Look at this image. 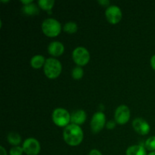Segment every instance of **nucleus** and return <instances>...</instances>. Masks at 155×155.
<instances>
[{"label":"nucleus","mask_w":155,"mask_h":155,"mask_svg":"<svg viewBox=\"0 0 155 155\" xmlns=\"http://www.w3.org/2000/svg\"><path fill=\"white\" fill-rule=\"evenodd\" d=\"M7 139L9 143L15 146H18L21 142V137L18 133H10L7 136Z\"/></svg>","instance_id":"16"},{"label":"nucleus","mask_w":155,"mask_h":155,"mask_svg":"<svg viewBox=\"0 0 155 155\" xmlns=\"http://www.w3.org/2000/svg\"><path fill=\"white\" fill-rule=\"evenodd\" d=\"M115 121L118 124L124 125L126 124L130 118V110L127 106L120 105L116 109L114 114Z\"/></svg>","instance_id":"9"},{"label":"nucleus","mask_w":155,"mask_h":155,"mask_svg":"<svg viewBox=\"0 0 155 155\" xmlns=\"http://www.w3.org/2000/svg\"><path fill=\"white\" fill-rule=\"evenodd\" d=\"M148 155H155V151H152V152H150Z\"/></svg>","instance_id":"28"},{"label":"nucleus","mask_w":155,"mask_h":155,"mask_svg":"<svg viewBox=\"0 0 155 155\" xmlns=\"http://www.w3.org/2000/svg\"><path fill=\"white\" fill-rule=\"evenodd\" d=\"M126 155H147V153L142 145H133L127 148Z\"/></svg>","instance_id":"13"},{"label":"nucleus","mask_w":155,"mask_h":155,"mask_svg":"<svg viewBox=\"0 0 155 155\" xmlns=\"http://www.w3.org/2000/svg\"><path fill=\"white\" fill-rule=\"evenodd\" d=\"M78 30L77 24L74 22H68L64 26V30L68 33H74Z\"/></svg>","instance_id":"18"},{"label":"nucleus","mask_w":155,"mask_h":155,"mask_svg":"<svg viewBox=\"0 0 155 155\" xmlns=\"http://www.w3.org/2000/svg\"><path fill=\"white\" fill-rule=\"evenodd\" d=\"M52 120L58 127H66L71 122V114L68 110L61 107L56 108L52 113Z\"/></svg>","instance_id":"4"},{"label":"nucleus","mask_w":155,"mask_h":155,"mask_svg":"<svg viewBox=\"0 0 155 155\" xmlns=\"http://www.w3.org/2000/svg\"><path fill=\"white\" fill-rule=\"evenodd\" d=\"M83 74H84V71L83 69L80 66L75 67L72 71V77L74 80H80L83 78Z\"/></svg>","instance_id":"19"},{"label":"nucleus","mask_w":155,"mask_h":155,"mask_svg":"<svg viewBox=\"0 0 155 155\" xmlns=\"http://www.w3.org/2000/svg\"><path fill=\"white\" fill-rule=\"evenodd\" d=\"M21 2H22L24 5H27L33 3V0H27V1H24V0H22V1H21Z\"/></svg>","instance_id":"27"},{"label":"nucleus","mask_w":155,"mask_h":155,"mask_svg":"<svg viewBox=\"0 0 155 155\" xmlns=\"http://www.w3.org/2000/svg\"><path fill=\"white\" fill-rule=\"evenodd\" d=\"M98 3L102 6H107L110 5V1H107V0H99Z\"/></svg>","instance_id":"23"},{"label":"nucleus","mask_w":155,"mask_h":155,"mask_svg":"<svg viewBox=\"0 0 155 155\" xmlns=\"http://www.w3.org/2000/svg\"><path fill=\"white\" fill-rule=\"evenodd\" d=\"M63 137L65 142L71 146H77L83 139V132L78 125L69 124L64 128Z\"/></svg>","instance_id":"1"},{"label":"nucleus","mask_w":155,"mask_h":155,"mask_svg":"<svg viewBox=\"0 0 155 155\" xmlns=\"http://www.w3.org/2000/svg\"><path fill=\"white\" fill-rule=\"evenodd\" d=\"M62 66L58 60L50 58L45 61L44 65V73L48 79H55L60 76Z\"/></svg>","instance_id":"2"},{"label":"nucleus","mask_w":155,"mask_h":155,"mask_svg":"<svg viewBox=\"0 0 155 155\" xmlns=\"http://www.w3.org/2000/svg\"><path fill=\"white\" fill-rule=\"evenodd\" d=\"M145 148L148 150L152 151H155V136H151L148 138L145 142Z\"/></svg>","instance_id":"20"},{"label":"nucleus","mask_w":155,"mask_h":155,"mask_svg":"<svg viewBox=\"0 0 155 155\" xmlns=\"http://www.w3.org/2000/svg\"><path fill=\"white\" fill-rule=\"evenodd\" d=\"M106 127H107V128L109 129V130H112V129H114L115 127L114 121L110 120L109 121V122H107V124H106Z\"/></svg>","instance_id":"22"},{"label":"nucleus","mask_w":155,"mask_h":155,"mask_svg":"<svg viewBox=\"0 0 155 155\" xmlns=\"http://www.w3.org/2000/svg\"><path fill=\"white\" fill-rule=\"evenodd\" d=\"M0 149H1V151H0V154H1V155H7V152H6L5 149L4 148V147L1 146V147H0Z\"/></svg>","instance_id":"26"},{"label":"nucleus","mask_w":155,"mask_h":155,"mask_svg":"<svg viewBox=\"0 0 155 155\" xmlns=\"http://www.w3.org/2000/svg\"><path fill=\"white\" fill-rule=\"evenodd\" d=\"M107 21L111 24H117L122 19V12L117 5H110L107 7L105 12Z\"/></svg>","instance_id":"8"},{"label":"nucleus","mask_w":155,"mask_h":155,"mask_svg":"<svg viewBox=\"0 0 155 155\" xmlns=\"http://www.w3.org/2000/svg\"><path fill=\"white\" fill-rule=\"evenodd\" d=\"M151 68L155 71V54L151 57Z\"/></svg>","instance_id":"25"},{"label":"nucleus","mask_w":155,"mask_h":155,"mask_svg":"<svg viewBox=\"0 0 155 155\" xmlns=\"http://www.w3.org/2000/svg\"><path fill=\"white\" fill-rule=\"evenodd\" d=\"M23 12H24V14L27 15H35L39 14V10L36 5L31 3V4L27 5H24Z\"/></svg>","instance_id":"15"},{"label":"nucleus","mask_w":155,"mask_h":155,"mask_svg":"<svg viewBox=\"0 0 155 155\" xmlns=\"http://www.w3.org/2000/svg\"><path fill=\"white\" fill-rule=\"evenodd\" d=\"M105 115L102 112H96L93 115L91 121V129L92 133L96 134L101 132L105 125Z\"/></svg>","instance_id":"7"},{"label":"nucleus","mask_w":155,"mask_h":155,"mask_svg":"<svg viewBox=\"0 0 155 155\" xmlns=\"http://www.w3.org/2000/svg\"><path fill=\"white\" fill-rule=\"evenodd\" d=\"M24 153V150H23L22 147L20 146H15L12 148L9 151V154L10 155H22Z\"/></svg>","instance_id":"21"},{"label":"nucleus","mask_w":155,"mask_h":155,"mask_svg":"<svg viewBox=\"0 0 155 155\" xmlns=\"http://www.w3.org/2000/svg\"><path fill=\"white\" fill-rule=\"evenodd\" d=\"M73 60L78 66H85L90 60L89 51L84 47H77L73 51Z\"/></svg>","instance_id":"5"},{"label":"nucleus","mask_w":155,"mask_h":155,"mask_svg":"<svg viewBox=\"0 0 155 155\" xmlns=\"http://www.w3.org/2000/svg\"><path fill=\"white\" fill-rule=\"evenodd\" d=\"M86 120V114L83 110H74L71 114V122L75 125H81Z\"/></svg>","instance_id":"12"},{"label":"nucleus","mask_w":155,"mask_h":155,"mask_svg":"<svg viewBox=\"0 0 155 155\" xmlns=\"http://www.w3.org/2000/svg\"><path fill=\"white\" fill-rule=\"evenodd\" d=\"M38 4L41 8L51 12V9L54 6V0H39L38 2Z\"/></svg>","instance_id":"17"},{"label":"nucleus","mask_w":155,"mask_h":155,"mask_svg":"<svg viewBox=\"0 0 155 155\" xmlns=\"http://www.w3.org/2000/svg\"><path fill=\"white\" fill-rule=\"evenodd\" d=\"M42 30L44 34L48 37H55L61 33V26L57 20L48 18L42 22Z\"/></svg>","instance_id":"3"},{"label":"nucleus","mask_w":155,"mask_h":155,"mask_svg":"<svg viewBox=\"0 0 155 155\" xmlns=\"http://www.w3.org/2000/svg\"><path fill=\"white\" fill-rule=\"evenodd\" d=\"M48 51L51 56L58 57L61 55L64 51V46L60 42H58V41L52 42L48 45Z\"/></svg>","instance_id":"11"},{"label":"nucleus","mask_w":155,"mask_h":155,"mask_svg":"<svg viewBox=\"0 0 155 155\" xmlns=\"http://www.w3.org/2000/svg\"><path fill=\"white\" fill-rule=\"evenodd\" d=\"M45 58L42 55H35L32 58L30 61V64L34 69H39L42 68L45 63Z\"/></svg>","instance_id":"14"},{"label":"nucleus","mask_w":155,"mask_h":155,"mask_svg":"<svg viewBox=\"0 0 155 155\" xmlns=\"http://www.w3.org/2000/svg\"><path fill=\"white\" fill-rule=\"evenodd\" d=\"M89 155H102L101 152L97 149H93L89 152Z\"/></svg>","instance_id":"24"},{"label":"nucleus","mask_w":155,"mask_h":155,"mask_svg":"<svg viewBox=\"0 0 155 155\" xmlns=\"http://www.w3.org/2000/svg\"><path fill=\"white\" fill-rule=\"evenodd\" d=\"M24 152L27 155H37L40 152L41 147L39 142L34 138H28L22 145Z\"/></svg>","instance_id":"6"},{"label":"nucleus","mask_w":155,"mask_h":155,"mask_svg":"<svg viewBox=\"0 0 155 155\" xmlns=\"http://www.w3.org/2000/svg\"><path fill=\"white\" fill-rule=\"evenodd\" d=\"M133 129L139 134L142 135V136L148 134L150 130H151L149 124L147 123L145 120L142 119V118H136V119H135L133 122Z\"/></svg>","instance_id":"10"}]
</instances>
